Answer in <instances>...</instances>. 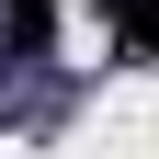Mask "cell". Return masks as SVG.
<instances>
[{
  "label": "cell",
  "instance_id": "obj_1",
  "mask_svg": "<svg viewBox=\"0 0 159 159\" xmlns=\"http://www.w3.org/2000/svg\"><path fill=\"white\" fill-rule=\"evenodd\" d=\"M102 11H114V34H125L136 68H159V0H102Z\"/></svg>",
  "mask_w": 159,
  "mask_h": 159
},
{
  "label": "cell",
  "instance_id": "obj_2",
  "mask_svg": "<svg viewBox=\"0 0 159 159\" xmlns=\"http://www.w3.org/2000/svg\"><path fill=\"white\" fill-rule=\"evenodd\" d=\"M46 11H57V0H11V23H23V34H34V23H46Z\"/></svg>",
  "mask_w": 159,
  "mask_h": 159
}]
</instances>
